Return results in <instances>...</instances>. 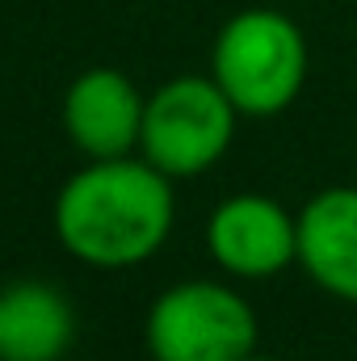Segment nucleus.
Masks as SVG:
<instances>
[{"mask_svg":"<svg viewBox=\"0 0 357 361\" xmlns=\"http://www.w3.org/2000/svg\"><path fill=\"white\" fill-rule=\"evenodd\" d=\"M51 219L68 257L92 269L143 265L173 235V177H164L143 156L89 160L55 193Z\"/></svg>","mask_w":357,"mask_h":361,"instance_id":"1","label":"nucleus"},{"mask_svg":"<svg viewBox=\"0 0 357 361\" xmlns=\"http://www.w3.org/2000/svg\"><path fill=\"white\" fill-rule=\"evenodd\" d=\"M307 38L277 8H244L223 21L210 76L240 109V118H277L307 85Z\"/></svg>","mask_w":357,"mask_h":361,"instance_id":"2","label":"nucleus"},{"mask_svg":"<svg viewBox=\"0 0 357 361\" xmlns=\"http://www.w3.org/2000/svg\"><path fill=\"white\" fill-rule=\"evenodd\" d=\"M257 315L223 281H177L152 307L143 345L152 361H244L257 353Z\"/></svg>","mask_w":357,"mask_h":361,"instance_id":"3","label":"nucleus"},{"mask_svg":"<svg viewBox=\"0 0 357 361\" xmlns=\"http://www.w3.org/2000/svg\"><path fill=\"white\" fill-rule=\"evenodd\" d=\"M240 109L214 76H173L147 97L139 156L164 177H198L214 169L236 139Z\"/></svg>","mask_w":357,"mask_h":361,"instance_id":"4","label":"nucleus"},{"mask_svg":"<svg viewBox=\"0 0 357 361\" xmlns=\"http://www.w3.org/2000/svg\"><path fill=\"white\" fill-rule=\"evenodd\" d=\"M210 261L231 277L261 281L298 261V214L265 193H236L206 219Z\"/></svg>","mask_w":357,"mask_h":361,"instance_id":"5","label":"nucleus"},{"mask_svg":"<svg viewBox=\"0 0 357 361\" xmlns=\"http://www.w3.org/2000/svg\"><path fill=\"white\" fill-rule=\"evenodd\" d=\"M147 97L118 68H89L63 92V130L85 160H118L139 152Z\"/></svg>","mask_w":357,"mask_h":361,"instance_id":"6","label":"nucleus"},{"mask_svg":"<svg viewBox=\"0 0 357 361\" xmlns=\"http://www.w3.org/2000/svg\"><path fill=\"white\" fill-rule=\"evenodd\" d=\"M298 265L307 277L332 294L357 302V189H320L298 210Z\"/></svg>","mask_w":357,"mask_h":361,"instance_id":"7","label":"nucleus"},{"mask_svg":"<svg viewBox=\"0 0 357 361\" xmlns=\"http://www.w3.org/2000/svg\"><path fill=\"white\" fill-rule=\"evenodd\" d=\"M76 341L72 302L47 281L0 290V361H59Z\"/></svg>","mask_w":357,"mask_h":361,"instance_id":"8","label":"nucleus"},{"mask_svg":"<svg viewBox=\"0 0 357 361\" xmlns=\"http://www.w3.org/2000/svg\"><path fill=\"white\" fill-rule=\"evenodd\" d=\"M244 361H277V357H261V353H253V357H244Z\"/></svg>","mask_w":357,"mask_h":361,"instance_id":"9","label":"nucleus"}]
</instances>
